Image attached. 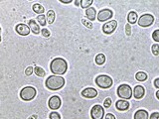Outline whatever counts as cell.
Listing matches in <instances>:
<instances>
[{
	"label": "cell",
	"instance_id": "1",
	"mask_svg": "<svg viewBox=\"0 0 159 119\" xmlns=\"http://www.w3.org/2000/svg\"><path fill=\"white\" fill-rule=\"evenodd\" d=\"M50 70L55 75H62L68 70L67 62L62 58H56L50 64Z\"/></svg>",
	"mask_w": 159,
	"mask_h": 119
},
{
	"label": "cell",
	"instance_id": "2",
	"mask_svg": "<svg viewBox=\"0 0 159 119\" xmlns=\"http://www.w3.org/2000/svg\"><path fill=\"white\" fill-rule=\"evenodd\" d=\"M46 87L50 90H59L65 85V79L64 78L60 75H50L45 82Z\"/></svg>",
	"mask_w": 159,
	"mask_h": 119
},
{
	"label": "cell",
	"instance_id": "3",
	"mask_svg": "<svg viewBox=\"0 0 159 119\" xmlns=\"http://www.w3.org/2000/svg\"><path fill=\"white\" fill-rule=\"evenodd\" d=\"M95 82L97 87L102 89H107V88L111 87V85L114 83L113 79L106 74H101L99 77H97Z\"/></svg>",
	"mask_w": 159,
	"mask_h": 119
},
{
	"label": "cell",
	"instance_id": "4",
	"mask_svg": "<svg viewBox=\"0 0 159 119\" xmlns=\"http://www.w3.org/2000/svg\"><path fill=\"white\" fill-rule=\"evenodd\" d=\"M116 93H118V97H120L121 99H125V100H128L133 96L132 89L128 84H120L118 87Z\"/></svg>",
	"mask_w": 159,
	"mask_h": 119
},
{
	"label": "cell",
	"instance_id": "5",
	"mask_svg": "<svg viewBox=\"0 0 159 119\" xmlns=\"http://www.w3.org/2000/svg\"><path fill=\"white\" fill-rule=\"evenodd\" d=\"M37 94V91L35 87H23L20 91V97L22 100L24 101H30L32 99H34Z\"/></svg>",
	"mask_w": 159,
	"mask_h": 119
},
{
	"label": "cell",
	"instance_id": "6",
	"mask_svg": "<svg viewBox=\"0 0 159 119\" xmlns=\"http://www.w3.org/2000/svg\"><path fill=\"white\" fill-rule=\"evenodd\" d=\"M154 23V16L152 14H143L138 19V25L140 27H149Z\"/></svg>",
	"mask_w": 159,
	"mask_h": 119
},
{
	"label": "cell",
	"instance_id": "7",
	"mask_svg": "<svg viewBox=\"0 0 159 119\" xmlns=\"http://www.w3.org/2000/svg\"><path fill=\"white\" fill-rule=\"evenodd\" d=\"M105 116V109L101 105H97L92 106L91 110V117L92 119H104Z\"/></svg>",
	"mask_w": 159,
	"mask_h": 119
},
{
	"label": "cell",
	"instance_id": "8",
	"mask_svg": "<svg viewBox=\"0 0 159 119\" xmlns=\"http://www.w3.org/2000/svg\"><path fill=\"white\" fill-rule=\"evenodd\" d=\"M116 27H118V22L115 20H111V21H109L104 24V26H102V31H104L105 34H113V33L115 31Z\"/></svg>",
	"mask_w": 159,
	"mask_h": 119
},
{
	"label": "cell",
	"instance_id": "9",
	"mask_svg": "<svg viewBox=\"0 0 159 119\" xmlns=\"http://www.w3.org/2000/svg\"><path fill=\"white\" fill-rule=\"evenodd\" d=\"M114 15V12L110 10V9H104V10H101L99 12V14H97V20H99L100 22H105L107 20H110V19L113 17Z\"/></svg>",
	"mask_w": 159,
	"mask_h": 119
},
{
	"label": "cell",
	"instance_id": "10",
	"mask_svg": "<svg viewBox=\"0 0 159 119\" xmlns=\"http://www.w3.org/2000/svg\"><path fill=\"white\" fill-rule=\"evenodd\" d=\"M61 104H62V101H61V98L58 95H53L52 97H50L48 101V106L50 109H52V110H57V109H59L61 107Z\"/></svg>",
	"mask_w": 159,
	"mask_h": 119
},
{
	"label": "cell",
	"instance_id": "11",
	"mask_svg": "<svg viewBox=\"0 0 159 119\" xmlns=\"http://www.w3.org/2000/svg\"><path fill=\"white\" fill-rule=\"evenodd\" d=\"M15 30H16V32L18 33V34L21 35V36H27V35H29L30 34V31H31L29 26L26 25V24H22V23L17 24L16 27H15Z\"/></svg>",
	"mask_w": 159,
	"mask_h": 119
},
{
	"label": "cell",
	"instance_id": "12",
	"mask_svg": "<svg viewBox=\"0 0 159 119\" xmlns=\"http://www.w3.org/2000/svg\"><path fill=\"white\" fill-rule=\"evenodd\" d=\"M81 94H82V96L86 97V98H95L97 96V89L93 87H87L82 90Z\"/></svg>",
	"mask_w": 159,
	"mask_h": 119
},
{
	"label": "cell",
	"instance_id": "13",
	"mask_svg": "<svg viewBox=\"0 0 159 119\" xmlns=\"http://www.w3.org/2000/svg\"><path fill=\"white\" fill-rule=\"evenodd\" d=\"M144 94H145V88H144L142 85H136L132 90V95L134 96V98L136 99L143 98Z\"/></svg>",
	"mask_w": 159,
	"mask_h": 119
},
{
	"label": "cell",
	"instance_id": "14",
	"mask_svg": "<svg viewBox=\"0 0 159 119\" xmlns=\"http://www.w3.org/2000/svg\"><path fill=\"white\" fill-rule=\"evenodd\" d=\"M115 107L119 111H125L129 109V102L126 101L125 99H119V100L116 101L115 103Z\"/></svg>",
	"mask_w": 159,
	"mask_h": 119
},
{
	"label": "cell",
	"instance_id": "15",
	"mask_svg": "<svg viewBox=\"0 0 159 119\" xmlns=\"http://www.w3.org/2000/svg\"><path fill=\"white\" fill-rule=\"evenodd\" d=\"M28 24H29V27L31 31L34 33L35 35H38L40 34V26L39 24H37L35 20H33V19H31V20H29V22H28Z\"/></svg>",
	"mask_w": 159,
	"mask_h": 119
},
{
	"label": "cell",
	"instance_id": "16",
	"mask_svg": "<svg viewBox=\"0 0 159 119\" xmlns=\"http://www.w3.org/2000/svg\"><path fill=\"white\" fill-rule=\"evenodd\" d=\"M134 119H148V112L145 109H138V110L134 113Z\"/></svg>",
	"mask_w": 159,
	"mask_h": 119
},
{
	"label": "cell",
	"instance_id": "17",
	"mask_svg": "<svg viewBox=\"0 0 159 119\" xmlns=\"http://www.w3.org/2000/svg\"><path fill=\"white\" fill-rule=\"evenodd\" d=\"M86 15H87L88 20H91V21L96 20V17H97V11H96V9L93 8V7H90V8L87 9V10H86Z\"/></svg>",
	"mask_w": 159,
	"mask_h": 119
},
{
	"label": "cell",
	"instance_id": "18",
	"mask_svg": "<svg viewBox=\"0 0 159 119\" xmlns=\"http://www.w3.org/2000/svg\"><path fill=\"white\" fill-rule=\"evenodd\" d=\"M137 13L134 11H130L127 15V22L128 24H135L137 22Z\"/></svg>",
	"mask_w": 159,
	"mask_h": 119
},
{
	"label": "cell",
	"instance_id": "19",
	"mask_svg": "<svg viewBox=\"0 0 159 119\" xmlns=\"http://www.w3.org/2000/svg\"><path fill=\"white\" fill-rule=\"evenodd\" d=\"M46 18H47V23H48V24H53L54 21H55V18H56L55 11L54 10H49L48 12H47Z\"/></svg>",
	"mask_w": 159,
	"mask_h": 119
},
{
	"label": "cell",
	"instance_id": "20",
	"mask_svg": "<svg viewBox=\"0 0 159 119\" xmlns=\"http://www.w3.org/2000/svg\"><path fill=\"white\" fill-rule=\"evenodd\" d=\"M32 9H33V11L37 14H39V15H42V14L44 13L45 9L44 7L41 5L40 3H35L33 6H32Z\"/></svg>",
	"mask_w": 159,
	"mask_h": 119
},
{
	"label": "cell",
	"instance_id": "21",
	"mask_svg": "<svg viewBox=\"0 0 159 119\" xmlns=\"http://www.w3.org/2000/svg\"><path fill=\"white\" fill-rule=\"evenodd\" d=\"M34 73L37 77H40V78H44L46 75V71L42 69L41 66H34Z\"/></svg>",
	"mask_w": 159,
	"mask_h": 119
},
{
	"label": "cell",
	"instance_id": "22",
	"mask_svg": "<svg viewBox=\"0 0 159 119\" xmlns=\"http://www.w3.org/2000/svg\"><path fill=\"white\" fill-rule=\"evenodd\" d=\"M96 64L97 65H99V66H101V65H104L105 63V56L104 54H99V55H97L96 56Z\"/></svg>",
	"mask_w": 159,
	"mask_h": 119
},
{
	"label": "cell",
	"instance_id": "23",
	"mask_svg": "<svg viewBox=\"0 0 159 119\" xmlns=\"http://www.w3.org/2000/svg\"><path fill=\"white\" fill-rule=\"evenodd\" d=\"M135 79H136L138 82H145L147 79V74L146 73H144V71H138L135 74Z\"/></svg>",
	"mask_w": 159,
	"mask_h": 119
},
{
	"label": "cell",
	"instance_id": "24",
	"mask_svg": "<svg viewBox=\"0 0 159 119\" xmlns=\"http://www.w3.org/2000/svg\"><path fill=\"white\" fill-rule=\"evenodd\" d=\"M93 3L92 0H82L81 1V6L82 8H85L86 10L88 8H90L92 6V4Z\"/></svg>",
	"mask_w": 159,
	"mask_h": 119
},
{
	"label": "cell",
	"instance_id": "25",
	"mask_svg": "<svg viewBox=\"0 0 159 119\" xmlns=\"http://www.w3.org/2000/svg\"><path fill=\"white\" fill-rule=\"evenodd\" d=\"M37 21L39 22V24L41 26H45L47 25V18H46V15L44 14H42V15H39L37 17Z\"/></svg>",
	"mask_w": 159,
	"mask_h": 119
},
{
	"label": "cell",
	"instance_id": "26",
	"mask_svg": "<svg viewBox=\"0 0 159 119\" xmlns=\"http://www.w3.org/2000/svg\"><path fill=\"white\" fill-rule=\"evenodd\" d=\"M151 52L154 56H158L159 55V45L158 44H154L151 47Z\"/></svg>",
	"mask_w": 159,
	"mask_h": 119
},
{
	"label": "cell",
	"instance_id": "27",
	"mask_svg": "<svg viewBox=\"0 0 159 119\" xmlns=\"http://www.w3.org/2000/svg\"><path fill=\"white\" fill-rule=\"evenodd\" d=\"M82 23L84 24V26L88 28V29H92V28H93L92 23L90 22V21H88V20H86V19H82Z\"/></svg>",
	"mask_w": 159,
	"mask_h": 119
},
{
	"label": "cell",
	"instance_id": "28",
	"mask_svg": "<svg viewBox=\"0 0 159 119\" xmlns=\"http://www.w3.org/2000/svg\"><path fill=\"white\" fill-rule=\"evenodd\" d=\"M49 117H50V119H61V115L58 112H56V111L51 112Z\"/></svg>",
	"mask_w": 159,
	"mask_h": 119
},
{
	"label": "cell",
	"instance_id": "29",
	"mask_svg": "<svg viewBox=\"0 0 159 119\" xmlns=\"http://www.w3.org/2000/svg\"><path fill=\"white\" fill-rule=\"evenodd\" d=\"M152 39L155 42H159V29L153 31V33H152Z\"/></svg>",
	"mask_w": 159,
	"mask_h": 119
},
{
	"label": "cell",
	"instance_id": "30",
	"mask_svg": "<svg viewBox=\"0 0 159 119\" xmlns=\"http://www.w3.org/2000/svg\"><path fill=\"white\" fill-rule=\"evenodd\" d=\"M33 73H34V68H33V66H28V68L25 70V74L27 75V77H29V75H31Z\"/></svg>",
	"mask_w": 159,
	"mask_h": 119
},
{
	"label": "cell",
	"instance_id": "31",
	"mask_svg": "<svg viewBox=\"0 0 159 119\" xmlns=\"http://www.w3.org/2000/svg\"><path fill=\"white\" fill-rule=\"evenodd\" d=\"M41 34H42V36H43V37L48 38V37H50L51 33H50V31H49L48 29H46V28H44V29H42V30H41Z\"/></svg>",
	"mask_w": 159,
	"mask_h": 119
},
{
	"label": "cell",
	"instance_id": "32",
	"mask_svg": "<svg viewBox=\"0 0 159 119\" xmlns=\"http://www.w3.org/2000/svg\"><path fill=\"white\" fill-rule=\"evenodd\" d=\"M104 106L105 108H110L111 106V98H110V97L105 98V100L104 101Z\"/></svg>",
	"mask_w": 159,
	"mask_h": 119
},
{
	"label": "cell",
	"instance_id": "33",
	"mask_svg": "<svg viewBox=\"0 0 159 119\" xmlns=\"http://www.w3.org/2000/svg\"><path fill=\"white\" fill-rule=\"evenodd\" d=\"M125 34L127 36L131 35V26H130V24H128V23L125 25Z\"/></svg>",
	"mask_w": 159,
	"mask_h": 119
},
{
	"label": "cell",
	"instance_id": "34",
	"mask_svg": "<svg viewBox=\"0 0 159 119\" xmlns=\"http://www.w3.org/2000/svg\"><path fill=\"white\" fill-rule=\"evenodd\" d=\"M149 119H159V112H153Z\"/></svg>",
	"mask_w": 159,
	"mask_h": 119
},
{
	"label": "cell",
	"instance_id": "35",
	"mask_svg": "<svg viewBox=\"0 0 159 119\" xmlns=\"http://www.w3.org/2000/svg\"><path fill=\"white\" fill-rule=\"evenodd\" d=\"M105 119H116V118H115V116L114 115V114H111V113H107V114H105Z\"/></svg>",
	"mask_w": 159,
	"mask_h": 119
},
{
	"label": "cell",
	"instance_id": "36",
	"mask_svg": "<svg viewBox=\"0 0 159 119\" xmlns=\"http://www.w3.org/2000/svg\"><path fill=\"white\" fill-rule=\"evenodd\" d=\"M153 84H154V87H155L156 88H158V89H159V78H157V79H154Z\"/></svg>",
	"mask_w": 159,
	"mask_h": 119
},
{
	"label": "cell",
	"instance_id": "37",
	"mask_svg": "<svg viewBox=\"0 0 159 119\" xmlns=\"http://www.w3.org/2000/svg\"><path fill=\"white\" fill-rule=\"evenodd\" d=\"M60 2L61 3H65V4H69V3H71L72 1H71V0H69V1H63V0H60Z\"/></svg>",
	"mask_w": 159,
	"mask_h": 119
},
{
	"label": "cell",
	"instance_id": "38",
	"mask_svg": "<svg viewBox=\"0 0 159 119\" xmlns=\"http://www.w3.org/2000/svg\"><path fill=\"white\" fill-rule=\"evenodd\" d=\"M28 119H37V115H32V116H30Z\"/></svg>",
	"mask_w": 159,
	"mask_h": 119
},
{
	"label": "cell",
	"instance_id": "39",
	"mask_svg": "<svg viewBox=\"0 0 159 119\" xmlns=\"http://www.w3.org/2000/svg\"><path fill=\"white\" fill-rule=\"evenodd\" d=\"M155 95H156V97H157V99H158V100H159V89L157 90V92H156V94H155Z\"/></svg>",
	"mask_w": 159,
	"mask_h": 119
},
{
	"label": "cell",
	"instance_id": "40",
	"mask_svg": "<svg viewBox=\"0 0 159 119\" xmlns=\"http://www.w3.org/2000/svg\"><path fill=\"white\" fill-rule=\"evenodd\" d=\"M75 4H76V5L78 6V5H79V4H81V2H80V3H79V1H76V2H75Z\"/></svg>",
	"mask_w": 159,
	"mask_h": 119
}]
</instances>
